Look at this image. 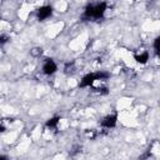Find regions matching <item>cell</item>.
<instances>
[{
	"mask_svg": "<svg viewBox=\"0 0 160 160\" xmlns=\"http://www.w3.org/2000/svg\"><path fill=\"white\" fill-rule=\"evenodd\" d=\"M106 10H108V4L105 1H101L98 4H90L85 8L82 12V18L84 19H101L104 18Z\"/></svg>",
	"mask_w": 160,
	"mask_h": 160,
	"instance_id": "6da1fadb",
	"label": "cell"
},
{
	"mask_svg": "<svg viewBox=\"0 0 160 160\" xmlns=\"http://www.w3.org/2000/svg\"><path fill=\"white\" fill-rule=\"evenodd\" d=\"M109 78V74L108 72H104V71H98V72H89L86 75L82 76V79L80 80L79 82V86L80 88H90L92 86L96 81H104Z\"/></svg>",
	"mask_w": 160,
	"mask_h": 160,
	"instance_id": "7a4b0ae2",
	"label": "cell"
},
{
	"mask_svg": "<svg viewBox=\"0 0 160 160\" xmlns=\"http://www.w3.org/2000/svg\"><path fill=\"white\" fill-rule=\"evenodd\" d=\"M58 71V64L52 59H46L42 64V72L48 76L54 75Z\"/></svg>",
	"mask_w": 160,
	"mask_h": 160,
	"instance_id": "3957f363",
	"label": "cell"
},
{
	"mask_svg": "<svg viewBox=\"0 0 160 160\" xmlns=\"http://www.w3.org/2000/svg\"><path fill=\"white\" fill-rule=\"evenodd\" d=\"M116 124H118V115L116 114H109V115H106L101 120V122H100V125L102 128H105V129H112V128L116 126Z\"/></svg>",
	"mask_w": 160,
	"mask_h": 160,
	"instance_id": "277c9868",
	"label": "cell"
},
{
	"mask_svg": "<svg viewBox=\"0 0 160 160\" xmlns=\"http://www.w3.org/2000/svg\"><path fill=\"white\" fill-rule=\"evenodd\" d=\"M51 14H52V8H51L50 5H42V6H40V8L38 9V11H36L38 20H40V21H44V20L49 19V18L51 16Z\"/></svg>",
	"mask_w": 160,
	"mask_h": 160,
	"instance_id": "5b68a950",
	"label": "cell"
},
{
	"mask_svg": "<svg viewBox=\"0 0 160 160\" xmlns=\"http://www.w3.org/2000/svg\"><path fill=\"white\" fill-rule=\"evenodd\" d=\"M135 61L140 65H145L149 61V52L148 51H141L140 54L135 55Z\"/></svg>",
	"mask_w": 160,
	"mask_h": 160,
	"instance_id": "8992f818",
	"label": "cell"
},
{
	"mask_svg": "<svg viewBox=\"0 0 160 160\" xmlns=\"http://www.w3.org/2000/svg\"><path fill=\"white\" fill-rule=\"evenodd\" d=\"M59 121H60V116H52V118H50L48 121H46V126L48 128H50V129H54V128H56L58 125H59Z\"/></svg>",
	"mask_w": 160,
	"mask_h": 160,
	"instance_id": "52a82bcc",
	"label": "cell"
},
{
	"mask_svg": "<svg viewBox=\"0 0 160 160\" xmlns=\"http://www.w3.org/2000/svg\"><path fill=\"white\" fill-rule=\"evenodd\" d=\"M41 49L40 48H35V49H32L31 50V55H34V56H40L41 55Z\"/></svg>",
	"mask_w": 160,
	"mask_h": 160,
	"instance_id": "ba28073f",
	"label": "cell"
},
{
	"mask_svg": "<svg viewBox=\"0 0 160 160\" xmlns=\"http://www.w3.org/2000/svg\"><path fill=\"white\" fill-rule=\"evenodd\" d=\"M154 49H155V52H159V38H156L154 41Z\"/></svg>",
	"mask_w": 160,
	"mask_h": 160,
	"instance_id": "9c48e42d",
	"label": "cell"
},
{
	"mask_svg": "<svg viewBox=\"0 0 160 160\" xmlns=\"http://www.w3.org/2000/svg\"><path fill=\"white\" fill-rule=\"evenodd\" d=\"M6 41H8V38H6V36L0 35V44H5Z\"/></svg>",
	"mask_w": 160,
	"mask_h": 160,
	"instance_id": "30bf717a",
	"label": "cell"
},
{
	"mask_svg": "<svg viewBox=\"0 0 160 160\" xmlns=\"http://www.w3.org/2000/svg\"><path fill=\"white\" fill-rule=\"evenodd\" d=\"M4 131H5V126L0 122V134H1V132H4Z\"/></svg>",
	"mask_w": 160,
	"mask_h": 160,
	"instance_id": "8fae6325",
	"label": "cell"
}]
</instances>
